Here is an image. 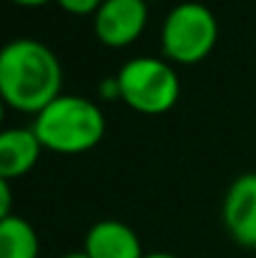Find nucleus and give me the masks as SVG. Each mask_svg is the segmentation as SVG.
I'll list each match as a JSON object with an SVG mask.
<instances>
[{
  "instance_id": "f257e3e1",
  "label": "nucleus",
  "mask_w": 256,
  "mask_h": 258,
  "mask_svg": "<svg viewBox=\"0 0 256 258\" xmlns=\"http://www.w3.org/2000/svg\"><path fill=\"white\" fill-rule=\"evenodd\" d=\"M63 88V66L58 55L35 38H15L0 53V95L28 115H38Z\"/></svg>"
},
{
  "instance_id": "f03ea898",
  "label": "nucleus",
  "mask_w": 256,
  "mask_h": 258,
  "mask_svg": "<svg viewBox=\"0 0 256 258\" xmlns=\"http://www.w3.org/2000/svg\"><path fill=\"white\" fill-rule=\"evenodd\" d=\"M33 131L45 151L61 156H78L93 151L103 141L106 115L98 103L63 93L35 115Z\"/></svg>"
},
{
  "instance_id": "7ed1b4c3",
  "label": "nucleus",
  "mask_w": 256,
  "mask_h": 258,
  "mask_svg": "<svg viewBox=\"0 0 256 258\" xmlns=\"http://www.w3.org/2000/svg\"><path fill=\"white\" fill-rule=\"evenodd\" d=\"M116 81L121 88V100L141 115L169 113L181 98V78L166 58H131L121 66Z\"/></svg>"
},
{
  "instance_id": "20e7f679",
  "label": "nucleus",
  "mask_w": 256,
  "mask_h": 258,
  "mask_svg": "<svg viewBox=\"0 0 256 258\" xmlns=\"http://www.w3.org/2000/svg\"><path fill=\"white\" fill-rule=\"evenodd\" d=\"M219 40V23L209 5L186 0L173 5L161 25L164 58L176 66H193L209 58Z\"/></svg>"
},
{
  "instance_id": "39448f33",
  "label": "nucleus",
  "mask_w": 256,
  "mask_h": 258,
  "mask_svg": "<svg viewBox=\"0 0 256 258\" xmlns=\"http://www.w3.org/2000/svg\"><path fill=\"white\" fill-rule=\"evenodd\" d=\"M148 23V0H103L93 15V33L108 48H126L141 38Z\"/></svg>"
},
{
  "instance_id": "423d86ee",
  "label": "nucleus",
  "mask_w": 256,
  "mask_h": 258,
  "mask_svg": "<svg viewBox=\"0 0 256 258\" xmlns=\"http://www.w3.org/2000/svg\"><path fill=\"white\" fill-rule=\"evenodd\" d=\"M221 216L229 236L239 246L256 248V173L234 178L224 196Z\"/></svg>"
},
{
  "instance_id": "0eeeda50",
  "label": "nucleus",
  "mask_w": 256,
  "mask_h": 258,
  "mask_svg": "<svg viewBox=\"0 0 256 258\" xmlns=\"http://www.w3.org/2000/svg\"><path fill=\"white\" fill-rule=\"evenodd\" d=\"M88 258H143V246L138 233L123 221H98L88 228L83 241Z\"/></svg>"
},
{
  "instance_id": "6e6552de",
  "label": "nucleus",
  "mask_w": 256,
  "mask_h": 258,
  "mask_svg": "<svg viewBox=\"0 0 256 258\" xmlns=\"http://www.w3.org/2000/svg\"><path fill=\"white\" fill-rule=\"evenodd\" d=\"M43 151L45 148L40 138L35 136L33 125L30 128H5L0 133V178L3 180L23 178L25 173L35 168Z\"/></svg>"
},
{
  "instance_id": "1a4fd4ad",
  "label": "nucleus",
  "mask_w": 256,
  "mask_h": 258,
  "mask_svg": "<svg viewBox=\"0 0 256 258\" xmlns=\"http://www.w3.org/2000/svg\"><path fill=\"white\" fill-rule=\"evenodd\" d=\"M38 231L20 216L0 218V258H38Z\"/></svg>"
},
{
  "instance_id": "9d476101",
  "label": "nucleus",
  "mask_w": 256,
  "mask_h": 258,
  "mask_svg": "<svg viewBox=\"0 0 256 258\" xmlns=\"http://www.w3.org/2000/svg\"><path fill=\"white\" fill-rule=\"evenodd\" d=\"M56 3L71 15H95L103 5V0H56Z\"/></svg>"
},
{
  "instance_id": "9b49d317",
  "label": "nucleus",
  "mask_w": 256,
  "mask_h": 258,
  "mask_svg": "<svg viewBox=\"0 0 256 258\" xmlns=\"http://www.w3.org/2000/svg\"><path fill=\"white\" fill-rule=\"evenodd\" d=\"M10 208H13L10 180H3V178H0V218H8V216H13V213H10Z\"/></svg>"
},
{
  "instance_id": "f8f14e48",
  "label": "nucleus",
  "mask_w": 256,
  "mask_h": 258,
  "mask_svg": "<svg viewBox=\"0 0 256 258\" xmlns=\"http://www.w3.org/2000/svg\"><path fill=\"white\" fill-rule=\"evenodd\" d=\"M98 95L103 100H121V88H118V81L116 78H106L100 86H98Z\"/></svg>"
},
{
  "instance_id": "ddd939ff",
  "label": "nucleus",
  "mask_w": 256,
  "mask_h": 258,
  "mask_svg": "<svg viewBox=\"0 0 256 258\" xmlns=\"http://www.w3.org/2000/svg\"><path fill=\"white\" fill-rule=\"evenodd\" d=\"M13 3H18V5H23V8H38V5H45V3H50V0H13Z\"/></svg>"
},
{
  "instance_id": "4468645a",
  "label": "nucleus",
  "mask_w": 256,
  "mask_h": 258,
  "mask_svg": "<svg viewBox=\"0 0 256 258\" xmlns=\"http://www.w3.org/2000/svg\"><path fill=\"white\" fill-rule=\"evenodd\" d=\"M143 258H178V256H173V253H164V251H156V253H146Z\"/></svg>"
},
{
  "instance_id": "2eb2a0df",
  "label": "nucleus",
  "mask_w": 256,
  "mask_h": 258,
  "mask_svg": "<svg viewBox=\"0 0 256 258\" xmlns=\"http://www.w3.org/2000/svg\"><path fill=\"white\" fill-rule=\"evenodd\" d=\"M61 258H88L83 253V251H76V253H66V256H61Z\"/></svg>"
}]
</instances>
